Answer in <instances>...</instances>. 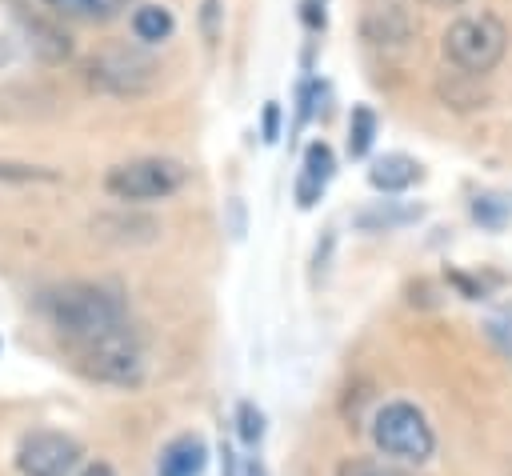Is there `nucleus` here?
<instances>
[{
	"instance_id": "obj_1",
	"label": "nucleus",
	"mask_w": 512,
	"mask_h": 476,
	"mask_svg": "<svg viewBox=\"0 0 512 476\" xmlns=\"http://www.w3.org/2000/svg\"><path fill=\"white\" fill-rule=\"evenodd\" d=\"M44 312L68 348H80V344H92L100 336L128 328L124 300L112 288L88 284V280H72V284L44 292Z\"/></svg>"
},
{
	"instance_id": "obj_2",
	"label": "nucleus",
	"mask_w": 512,
	"mask_h": 476,
	"mask_svg": "<svg viewBox=\"0 0 512 476\" xmlns=\"http://www.w3.org/2000/svg\"><path fill=\"white\" fill-rule=\"evenodd\" d=\"M444 60L464 76H488L508 52V28L496 12H468L444 28Z\"/></svg>"
},
{
	"instance_id": "obj_3",
	"label": "nucleus",
	"mask_w": 512,
	"mask_h": 476,
	"mask_svg": "<svg viewBox=\"0 0 512 476\" xmlns=\"http://www.w3.org/2000/svg\"><path fill=\"white\" fill-rule=\"evenodd\" d=\"M188 184V168L172 156H136L124 164H112L104 172V192L124 204H148L180 192Z\"/></svg>"
},
{
	"instance_id": "obj_4",
	"label": "nucleus",
	"mask_w": 512,
	"mask_h": 476,
	"mask_svg": "<svg viewBox=\"0 0 512 476\" xmlns=\"http://www.w3.org/2000/svg\"><path fill=\"white\" fill-rule=\"evenodd\" d=\"M372 440L384 456L392 460H408V464H424L436 448V436L424 420V412L408 400H388L376 408L372 416Z\"/></svg>"
},
{
	"instance_id": "obj_5",
	"label": "nucleus",
	"mask_w": 512,
	"mask_h": 476,
	"mask_svg": "<svg viewBox=\"0 0 512 476\" xmlns=\"http://www.w3.org/2000/svg\"><path fill=\"white\" fill-rule=\"evenodd\" d=\"M72 352H76V364L88 376L104 380V384L136 388L144 380V352H140V340H136L132 324L120 328V332H112V336H100L92 344H80Z\"/></svg>"
},
{
	"instance_id": "obj_6",
	"label": "nucleus",
	"mask_w": 512,
	"mask_h": 476,
	"mask_svg": "<svg viewBox=\"0 0 512 476\" xmlns=\"http://www.w3.org/2000/svg\"><path fill=\"white\" fill-rule=\"evenodd\" d=\"M160 76V64L140 52V48H128V44H112V48H100L92 60H88V84L92 88H104V92H116V96H132V92H144L152 88Z\"/></svg>"
},
{
	"instance_id": "obj_7",
	"label": "nucleus",
	"mask_w": 512,
	"mask_h": 476,
	"mask_svg": "<svg viewBox=\"0 0 512 476\" xmlns=\"http://www.w3.org/2000/svg\"><path fill=\"white\" fill-rule=\"evenodd\" d=\"M80 460V444L56 428H36L20 436L16 448V468L24 476H68Z\"/></svg>"
},
{
	"instance_id": "obj_8",
	"label": "nucleus",
	"mask_w": 512,
	"mask_h": 476,
	"mask_svg": "<svg viewBox=\"0 0 512 476\" xmlns=\"http://www.w3.org/2000/svg\"><path fill=\"white\" fill-rule=\"evenodd\" d=\"M332 172H336L332 148H328L324 140H312V144L304 148V164H300V176H296V204H300V208H312V204L320 200V192L328 188Z\"/></svg>"
},
{
	"instance_id": "obj_9",
	"label": "nucleus",
	"mask_w": 512,
	"mask_h": 476,
	"mask_svg": "<svg viewBox=\"0 0 512 476\" xmlns=\"http://www.w3.org/2000/svg\"><path fill=\"white\" fill-rule=\"evenodd\" d=\"M204 460H208L204 440L192 436V432H184V436L168 440V448L160 452L156 472H160V476H200V472H204Z\"/></svg>"
},
{
	"instance_id": "obj_10",
	"label": "nucleus",
	"mask_w": 512,
	"mask_h": 476,
	"mask_svg": "<svg viewBox=\"0 0 512 476\" xmlns=\"http://www.w3.org/2000/svg\"><path fill=\"white\" fill-rule=\"evenodd\" d=\"M420 176H424L420 160H412V156H404V152H388V156H380V160L368 168V184H372L376 192H404V188H412Z\"/></svg>"
},
{
	"instance_id": "obj_11",
	"label": "nucleus",
	"mask_w": 512,
	"mask_h": 476,
	"mask_svg": "<svg viewBox=\"0 0 512 476\" xmlns=\"http://www.w3.org/2000/svg\"><path fill=\"white\" fill-rule=\"evenodd\" d=\"M56 16H68V20H84V24H108L116 20L132 0H44Z\"/></svg>"
},
{
	"instance_id": "obj_12",
	"label": "nucleus",
	"mask_w": 512,
	"mask_h": 476,
	"mask_svg": "<svg viewBox=\"0 0 512 476\" xmlns=\"http://www.w3.org/2000/svg\"><path fill=\"white\" fill-rule=\"evenodd\" d=\"M132 32L140 44H160L176 32V16L164 4H140V8H132Z\"/></svg>"
},
{
	"instance_id": "obj_13",
	"label": "nucleus",
	"mask_w": 512,
	"mask_h": 476,
	"mask_svg": "<svg viewBox=\"0 0 512 476\" xmlns=\"http://www.w3.org/2000/svg\"><path fill=\"white\" fill-rule=\"evenodd\" d=\"M364 36H368L372 44H404V40L412 36V24H408V16L392 4V8H376V12L368 16Z\"/></svg>"
},
{
	"instance_id": "obj_14",
	"label": "nucleus",
	"mask_w": 512,
	"mask_h": 476,
	"mask_svg": "<svg viewBox=\"0 0 512 476\" xmlns=\"http://www.w3.org/2000/svg\"><path fill=\"white\" fill-rule=\"evenodd\" d=\"M24 24H28V36H32L28 44H32V48H36L44 60H64V56L72 52L68 36H64L56 24H48V20H36V16H32V20H24Z\"/></svg>"
},
{
	"instance_id": "obj_15",
	"label": "nucleus",
	"mask_w": 512,
	"mask_h": 476,
	"mask_svg": "<svg viewBox=\"0 0 512 476\" xmlns=\"http://www.w3.org/2000/svg\"><path fill=\"white\" fill-rule=\"evenodd\" d=\"M372 140H376V112L368 104H356L348 120V156H368Z\"/></svg>"
},
{
	"instance_id": "obj_16",
	"label": "nucleus",
	"mask_w": 512,
	"mask_h": 476,
	"mask_svg": "<svg viewBox=\"0 0 512 476\" xmlns=\"http://www.w3.org/2000/svg\"><path fill=\"white\" fill-rule=\"evenodd\" d=\"M336 476H400V472L388 468V464H380V460H368V456H348L336 468Z\"/></svg>"
},
{
	"instance_id": "obj_17",
	"label": "nucleus",
	"mask_w": 512,
	"mask_h": 476,
	"mask_svg": "<svg viewBox=\"0 0 512 476\" xmlns=\"http://www.w3.org/2000/svg\"><path fill=\"white\" fill-rule=\"evenodd\" d=\"M420 208H404V212H392V208H376V212H360V224L364 228H392V224H404V220H416Z\"/></svg>"
},
{
	"instance_id": "obj_18",
	"label": "nucleus",
	"mask_w": 512,
	"mask_h": 476,
	"mask_svg": "<svg viewBox=\"0 0 512 476\" xmlns=\"http://www.w3.org/2000/svg\"><path fill=\"white\" fill-rule=\"evenodd\" d=\"M472 216H476L480 224H488V228H500V224H504V200H500V196H476Z\"/></svg>"
},
{
	"instance_id": "obj_19",
	"label": "nucleus",
	"mask_w": 512,
	"mask_h": 476,
	"mask_svg": "<svg viewBox=\"0 0 512 476\" xmlns=\"http://www.w3.org/2000/svg\"><path fill=\"white\" fill-rule=\"evenodd\" d=\"M236 416H240V436H244L248 444H256V440L264 436V416L256 412V404H248V400H244V404L236 408Z\"/></svg>"
},
{
	"instance_id": "obj_20",
	"label": "nucleus",
	"mask_w": 512,
	"mask_h": 476,
	"mask_svg": "<svg viewBox=\"0 0 512 476\" xmlns=\"http://www.w3.org/2000/svg\"><path fill=\"white\" fill-rule=\"evenodd\" d=\"M0 176H12V180H52V172L28 168V164H0Z\"/></svg>"
},
{
	"instance_id": "obj_21",
	"label": "nucleus",
	"mask_w": 512,
	"mask_h": 476,
	"mask_svg": "<svg viewBox=\"0 0 512 476\" xmlns=\"http://www.w3.org/2000/svg\"><path fill=\"white\" fill-rule=\"evenodd\" d=\"M304 24H308L312 32L324 28V0H304Z\"/></svg>"
},
{
	"instance_id": "obj_22",
	"label": "nucleus",
	"mask_w": 512,
	"mask_h": 476,
	"mask_svg": "<svg viewBox=\"0 0 512 476\" xmlns=\"http://www.w3.org/2000/svg\"><path fill=\"white\" fill-rule=\"evenodd\" d=\"M280 136V104H268L264 108V140H276Z\"/></svg>"
},
{
	"instance_id": "obj_23",
	"label": "nucleus",
	"mask_w": 512,
	"mask_h": 476,
	"mask_svg": "<svg viewBox=\"0 0 512 476\" xmlns=\"http://www.w3.org/2000/svg\"><path fill=\"white\" fill-rule=\"evenodd\" d=\"M204 32H208V40L216 36V0H204Z\"/></svg>"
},
{
	"instance_id": "obj_24",
	"label": "nucleus",
	"mask_w": 512,
	"mask_h": 476,
	"mask_svg": "<svg viewBox=\"0 0 512 476\" xmlns=\"http://www.w3.org/2000/svg\"><path fill=\"white\" fill-rule=\"evenodd\" d=\"M80 476H116V472H112L108 464H100V460H96V464H88V468H84Z\"/></svg>"
},
{
	"instance_id": "obj_25",
	"label": "nucleus",
	"mask_w": 512,
	"mask_h": 476,
	"mask_svg": "<svg viewBox=\"0 0 512 476\" xmlns=\"http://www.w3.org/2000/svg\"><path fill=\"white\" fill-rule=\"evenodd\" d=\"M224 476H240V472H236V456H232L228 444H224Z\"/></svg>"
},
{
	"instance_id": "obj_26",
	"label": "nucleus",
	"mask_w": 512,
	"mask_h": 476,
	"mask_svg": "<svg viewBox=\"0 0 512 476\" xmlns=\"http://www.w3.org/2000/svg\"><path fill=\"white\" fill-rule=\"evenodd\" d=\"M244 476H264V468H260V460H248V464H244Z\"/></svg>"
},
{
	"instance_id": "obj_27",
	"label": "nucleus",
	"mask_w": 512,
	"mask_h": 476,
	"mask_svg": "<svg viewBox=\"0 0 512 476\" xmlns=\"http://www.w3.org/2000/svg\"><path fill=\"white\" fill-rule=\"evenodd\" d=\"M432 4H444V8H452V4H460V0H432Z\"/></svg>"
}]
</instances>
